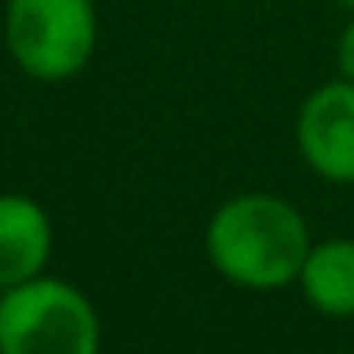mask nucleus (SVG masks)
<instances>
[{
  "instance_id": "obj_1",
  "label": "nucleus",
  "mask_w": 354,
  "mask_h": 354,
  "mask_svg": "<svg viewBox=\"0 0 354 354\" xmlns=\"http://www.w3.org/2000/svg\"><path fill=\"white\" fill-rule=\"evenodd\" d=\"M308 248L313 240L301 209L263 191L221 202L206 225V252L217 274L255 293H274L297 282Z\"/></svg>"
},
{
  "instance_id": "obj_2",
  "label": "nucleus",
  "mask_w": 354,
  "mask_h": 354,
  "mask_svg": "<svg viewBox=\"0 0 354 354\" xmlns=\"http://www.w3.org/2000/svg\"><path fill=\"white\" fill-rule=\"evenodd\" d=\"M100 313L62 278L0 290V354H100Z\"/></svg>"
},
{
  "instance_id": "obj_3",
  "label": "nucleus",
  "mask_w": 354,
  "mask_h": 354,
  "mask_svg": "<svg viewBox=\"0 0 354 354\" xmlns=\"http://www.w3.org/2000/svg\"><path fill=\"white\" fill-rule=\"evenodd\" d=\"M100 16L92 0H8L4 46L19 73L42 84L73 80L95 54Z\"/></svg>"
},
{
  "instance_id": "obj_4",
  "label": "nucleus",
  "mask_w": 354,
  "mask_h": 354,
  "mask_svg": "<svg viewBox=\"0 0 354 354\" xmlns=\"http://www.w3.org/2000/svg\"><path fill=\"white\" fill-rule=\"evenodd\" d=\"M297 149L328 183H354V80L339 77L305 95L297 111Z\"/></svg>"
},
{
  "instance_id": "obj_5",
  "label": "nucleus",
  "mask_w": 354,
  "mask_h": 354,
  "mask_svg": "<svg viewBox=\"0 0 354 354\" xmlns=\"http://www.w3.org/2000/svg\"><path fill=\"white\" fill-rule=\"evenodd\" d=\"M54 252L50 214L27 194H0V290L46 274Z\"/></svg>"
},
{
  "instance_id": "obj_6",
  "label": "nucleus",
  "mask_w": 354,
  "mask_h": 354,
  "mask_svg": "<svg viewBox=\"0 0 354 354\" xmlns=\"http://www.w3.org/2000/svg\"><path fill=\"white\" fill-rule=\"evenodd\" d=\"M297 286L320 316L351 320L354 316V240L335 236L313 244L301 263Z\"/></svg>"
},
{
  "instance_id": "obj_7",
  "label": "nucleus",
  "mask_w": 354,
  "mask_h": 354,
  "mask_svg": "<svg viewBox=\"0 0 354 354\" xmlns=\"http://www.w3.org/2000/svg\"><path fill=\"white\" fill-rule=\"evenodd\" d=\"M335 62H339V73H343L346 80H354V19L343 27V35H339Z\"/></svg>"
},
{
  "instance_id": "obj_8",
  "label": "nucleus",
  "mask_w": 354,
  "mask_h": 354,
  "mask_svg": "<svg viewBox=\"0 0 354 354\" xmlns=\"http://www.w3.org/2000/svg\"><path fill=\"white\" fill-rule=\"evenodd\" d=\"M339 4H343V8H351V12H354V0H339Z\"/></svg>"
}]
</instances>
